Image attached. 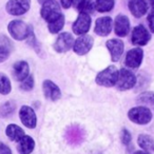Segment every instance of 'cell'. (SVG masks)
I'll list each match as a JSON object with an SVG mask.
<instances>
[{
    "label": "cell",
    "instance_id": "6da1fadb",
    "mask_svg": "<svg viewBox=\"0 0 154 154\" xmlns=\"http://www.w3.org/2000/svg\"><path fill=\"white\" fill-rule=\"evenodd\" d=\"M118 72L119 70L115 66H109L97 74L95 82L98 86L105 87V88L115 87L118 78Z\"/></svg>",
    "mask_w": 154,
    "mask_h": 154
},
{
    "label": "cell",
    "instance_id": "7a4b0ae2",
    "mask_svg": "<svg viewBox=\"0 0 154 154\" xmlns=\"http://www.w3.org/2000/svg\"><path fill=\"white\" fill-rule=\"evenodd\" d=\"M8 31L10 33V36L14 38L15 40H26L33 31L29 24H26L22 20H12L9 24H8Z\"/></svg>",
    "mask_w": 154,
    "mask_h": 154
},
{
    "label": "cell",
    "instance_id": "3957f363",
    "mask_svg": "<svg viewBox=\"0 0 154 154\" xmlns=\"http://www.w3.org/2000/svg\"><path fill=\"white\" fill-rule=\"evenodd\" d=\"M129 10L134 17L140 18L154 12V0H130Z\"/></svg>",
    "mask_w": 154,
    "mask_h": 154
},
{
    "label": "cell",
    "instance_id": "277c9868",
    "mask_svg": "<svg viewBox=\"0 0 154 154\" xmlns=\"http://www.w3.org/2000/svg\"><path fill=\"white\" fill-rule=\"evenodd\" d=\"M128 118L132 122L137 125H147L152 120L151 109L145 106H137L129 110Z\"/></svg>",
    "mask_w": 154,
    "mask_h": 154
},
{
    "label": "cell",
    "instance_id": "5b68a950",
    "mask_svg": "<svg viewBox=\"0 0 154 154\" xmlns=\"http://www.w3.org/2000/svg\"><path fill=\"white\" fill-rule=\"evenodd\" d=\"M137 82V78L134 73L128 69H120L118 72V78L115 87L119 91H128L134 88Z\"/></svg>",
    "mask_w": 154,
    "mask_h": 154
},
{
    "label": "cell",
    "instance_id": "8992f818",
    "mask_svg": "<svg viewBox=\"0 0 154 154\" xmlns=\"http://www.w3.org/2000/svg\"><path fill=\"white\" fill-rule=\"evenodd\" d=\"M61 8L56 0H48L41 5L40 16L47 22H50L61 15Z\"/></svg>",
    "mask_w": 154,
    "mask_h": 154
},
{
    "label": "cell",
    "instance_id": "52a82bcc",
    "mask_svg": "<svg viewBox=\"0 0 154 154\" xmlns=\"http://www.w3.org/2000/svg\"><path fill=\"white\" fill-rule=\"evenodd\" d=\"M94 45V39L88 34L80 35L77 39H75L73 45V51L79 56H84L91 51Z\"/></svg>",
    "mask_w": 154,
    "mask_h": 154
},
{
    "label": "cell",
    "instance_id": "ba28073f",
    "mask_svg": "<svg viewBox=\"0 0 154 154\" xmlns=\"http://www.w3.org/2000/svg\"><path fill=\"white\" fill-rule=\"evenodd\" d=\"M91 24H92V20H91L90 14L80 12L77 19L75 20L72 26L73 33L75 35H77V36L87 34L89 32V30H90Z\"/></svg>",
    "mask_w": 154,
    "mask_h": 154
},
{
    "label": "cell",
    "instance_id": "9c48e42d",
    "mask_svg": "<svg viewBox=\"0 0 154 154\" xmlns=\"http://www.w3.org/2000/svg\"><path fill=\"white\" fill-rule=\"evenodd\" d=\"M31 8V0H9L5 10L10 15L21 16L26 14Z\"/></svg>",
    "mask_w": 154,
    "mask_h": 154
},
{
    "label": "cell",
    "instance_id": "30bf717a",
    "mask_svg": "<svg viewBox=\"0 0 154 154\" xmlns=\"http://www.w3.org/2000/svg\"><path fill=\"white\" fill-rule=\"evenodd\" d=\"M74 41L75 39L71 33H60L54 42V50L57 53H66V52L70 51L71 49H73Z\"/></svg>",
    "mask_w": 154,
    "mask_h": 154
},
{
    "label": "cell",
    "instance_id": "8fae6325",
    "mask_svg": "<svg viewBox=\"0 0 154 154\" xmlns=\"http://www.w3.org/2000/svg\"><path fill=\"white\" fill-rule=\"evenodd\" d=\"M150 39H151V34L143 26L139 24L133 29L132 35H131V42L134 45L143 47L149 42Z\"/></svg>",
    "mask_w": 154,
    "mask_h": 154
},
{
    "label": "cell",
    "instance_id": "7c38bea8",
    "mask_svg": "<svg viewBox=\"0 0 154 154\" xmlns=\"http://www.w3.org/2000/svg\"><path fill=\"white\" fill-rule=\"evenodd\" d=\"M19 118L22 125L28 129H35L37 126V116L35 110L30 106H22L19 110Z\"/></svg>",
    "mask_w": 154,
    "mask_h": 154
},
{
    "label": "cell",
    "instance_id": "4fadbf2b",
    "mask_svg": "<svg viewBox=\"0 0 154 154\" xmlns=\"http://www.w3.org/2000/svg\"><path fill=\"white\" fill-rule=\"evenodd\" d=\"M143 58V51L141 48L136 47L134 49H131L126 54L125 58V64L129 69H137L140 66Z\"/></svg>",
    "mask_w": 154,
    "mask_h": 154
},
{
    "label": "cell",
    "instance_id": "5bb4252c",
    "mask_svg": "<svg viewBox=\"0 0 154 154\" xmlns=\"http://www.w3.org/2000/svg\"><path fill=\"white\" fill-rule=\"evenodd\" d=\"M106 45H107V49L110 53V56H111L112 61H118L120 59V57L122 56V53H124V42L119 38H112L107 41Z\"/></svg>",
    "mask_w": 154,
    "mask_h": 154
},
{
    "label": "cell",
    "instance_id": "9a60e30c",
    "mask_svg": "<svg viewBox=\"0 0 154 154\" xmlns=\"http://www.w3.org/2000/svg\"><path fill=\"white\" fill-rule=\"evenodd\" d=\"M112 28H113V21L111 17L105 16V17L97 18L94 26V33L98 36L106 37L111 33Z\"/></svg>",
    "mask_w": 154,
    "mask_h": 154
},
{
    "label": "cell",
    "instance_id": "2e32d148",
    "mask_svg": "<svg viewBox=\"0 0 154 154\" xmlns=\"http://www.w3.org/2000/svg\"><path fill=\"white\" fill-rule=\"evenodd\" d=\"M114 32L116 36L126 37L130 32V20L124 14H119L116 16L114 20Z\"/></svg>",
    "mask_w": 154,
    "mask_h": 154
},
{
    "label": "cell",
    "instance_id": "e0dca14e",
    "mask_svg": "<svg viewBox=\"0 0 154 154\" xmlns=\"http://www.w3.org/2000/svg\"><path fill=\"white\" fill-rule=\"evenodd\" d=\"M42 91L45 97L51 101H57L61 97V91L59 87L52 80H45L42 84Z\"/></svg>",
    "mask_w": 154,
    "mask_h": 154
},
{
    "label": "cell",
    "instance_id": "ac0fdd59",
    "mask_svg": "<svg viewBox=\"0 0 154 154\" xmlns=\"http://www.w3.org/2000/svg\"><path fill=\"white\" fill-rule=\"evenodd\" d=\"M30 75V66L24 60H19L13 66V76L16 82H21Z\"/></svg>",
    "mask_w": 154,
    "mask_h": 154
},
{
    "label": "cell",
    "instance_id": "d6986e66",
    "mask_svg": "<svg viewBox=\"0 0 154 154\" xmlns=\"http://www.w3.org/2000/svg\"><path fill=\"white\" fill-rule=\"evenodd\" d=\"M35 148V140L29 135H24L17 145V151L19 154H31Z\"/></svg>",
    "mask_w": 154,
    "mask_h": 154
},
{
    "label": "cell",
    "instance_id": "ffe728a7",
    "mask_svg": "<svg viewBox=\"0 0 154 154\" xmlns=\"http://www.w3.org/2000/svg\"><path fill=\"white\" fill-rule=\"evenodd\" d=\"M5 134L9 137L10 140L18 143L26 135V133H24L23 129H21L19 126L15 124H10L5 129Z\"/></svg>",
    "mask_w": 154,
    "mask_h": 154
},
{
    "label": "cell",
    "instance_id": "44dd1931",
    "mask_svg": "<svg viewBox=\"0 0 154 154\" xmlns=\"http://www.w3.org/2000/svg\"><path fill=\"white\" fill-rule=\"evenodd\" d=\"M95 2L96 0H75L74 5L77 11L91 14L95 11Z\"/></svg>",
    "mask_w": 154,
    "mask_h": 154
},
{
    "label": "cell",
    "instance_id": "7402d4cb",
    "mask_svg": "<svg viewBox=\"0 0 154 154\" xmlns=\"http://www.w3.org/2000/svg\"><path fill=\"white\" fill-rule=\"evenodd\" d=\"M137 143L143 151L154 152V138L150 135L140 134L137 138Z\"/></svg>",
    "mask_w": 154,
    "mask_h": 154
},
{
    "label": "cell",
    "instance_id": "603a6c76",
    "mask_svg": "<svg viewBox=\"0 0 154 154\" xmlns=\"http://www.w3.org/2000/svg\"><path fill=\"white\" fill-rule=\"evenodd\" d=\"M136 101L140 103L141 106L149 108V109L154 110V92L151 91H147V92H143L137 96Z\"/></svg>",
    "mask_w": 154,
    "mask_h": 154
},
{
    "label": "cell",
    "instance_id": "cb8c5ba5",
    "mask_svg": "<svg viewBox=\"0 0 154 154\" xmlns=\"http://www.w3.org/2000/svg\"><path fill=\"white\" fill-rule=\"evenodd\" d=\"M64 26V16L63 14H61L60 16H58L57 18H55L52 21L48 22V29H49V32L51 34H57L60 31L62 30Z\"/></svg>",
    "mask_w": 154,
    "mask_h": 154
},
{
    "label": "cell",
    "instance_id": "d4e9b609",
    "mask_svg": "<svg viewBox=\"0 0 154 154\" xmlns=\"http://www.w3.org/2000/svg\"><path fill=\"white\" fill-rule=\"evenodd\" d=\"M115 5V0H96L95 2V11L99 13L111 12Z\"/></svg>",
    "mask_w": 154,
    "mask_h": 154
},
{
    "label": "cell",
    "instance_id": "484cf974",
    "mask_svg": "<svg viewBox=\"0 0 154 154\" xmlns=\"http://www.w3.org/2000/svg\"><path fill=\"white\" fill-rule=\"evenodd\" d=\"M15 110H16V105L14 101L12 100L5 101V103H2V105L0 106V117L8 118L15 112Z\"/></svg>",
    "mask_w": 154,
    "mask_h": 154
},
{
    "label": "cell",
    "instance_id": "4316f807",
    "mask_svg": "<svg viewBox=\"0 0 154 154\" xmlns=\"http://www.w3.org/2000/svg\"><path fill=\"white\" fill-rule=\"evenodd\" d=\"M12 91V84L10 78L5 74L0 73V94L8 95Z\"/></svg>",
    "mask_w": 154,
    "mask_h": 154
},
{
    "label": "cell",
    "instance_id": "83f0119b",
    "mask_svg": "<svg viewBox=\"0 0 154 154\" xmlns=\"http://www.w3.org/2000/svg\"><path fill=\"white\" fill-rule=\"evenodd\" d=\"M35 86V80L33 75H29L26 79H23L20 84V89L22 91H26V92H29V91H32L33 88Z\"/></svg>",
    "mask_w": 154,
    "mask_h": 154
},
{
    "label": "cell",
    "instance_id": "f1b7e54d",
    "mask_svg": "<svg viewBox=\"0 0 154 154\" xmlns=\"http://www.w3.org/2000/svg\"><path fill=\"white\" fill-rule=\"evenodd\" d=\"M26 41H28V43L31 45V47L33 48V49L35 50V51L37 52V53H40V45H39V42L37 41V39H36V37H35V35H34V32H31V34L29 35V37L26 38Z\"/></svg>",
    "mask_w": 154,
    "mask_h": 154
},
{
    "label": "cell",
    "instance_id": "f546056e",
    "mask_svg": "<svg viewBox=\"0 0 154 154\" xmlns=\"http://www.w3.org/2000/svg\"><path fill=\"white\" fill-rule=\"evenodd\" d=\"M120 140H122V145L129 146L132 141V135H131L130 131L128 129H122V132H120Z\"/></svg>",
    "mask_w": 154,
    "mask_h": 154
},
{
    "label": "cell",
    "instance_id": "4dcf8cb0",
    "mask_svg": "<svg viewBox=\"0 0 154 154\" xmlns=\"http://www.w3.org/2000/svg\"><path fill=\"white\" fill-rule=\"evenodd\" d=\"M11 55V50L9 47L3 45H0V63L5 62Z\"/></svg>",
    "mask_w": 154,
    "mask_h": 154
},
{
    "label": "cell",
    "instance_id": "1f68e13d",
    "mask_svg": "<svg viewBox=\"0 0 154 154\" xmlns=\"http://www.w3.org/2000/svg\"><path fill=\"white\" fill-rule=\"evenodd\" d=\"M148 26L152 33H154V12L148 14Z\"/></svg>",
    "mask_w": 154,
    "mask_h": 154
},
{
    "label": "cell",
    "instance_id": "d6a6232c",
    "mask_svg": "<svg viewBox=\"0 0 154 154\" xmlns=\"http://www.w3.org/2000/svg\"><path fill=\"white\" fill-rule=\"evenodd\" d=\"M0 154H13V153H12V150L10 149L9 146H7L3 143H0Z\"/></svg>",
    "mask_w": 154,
    "mask_h": 154
},
{
    "label": "cell",
    "instance_id": "836d02e7",
    "mask_svg": "<svg viewBox=\"0 0 154 154\" xmlns=\"http://www.w3.org/2000/svg\"><path fill=\"white\" fill-rule=\"evenodd\" d=\"M60 5H61L63 9H69V8L72 7V5H74L75 0H59Z\"/></svg>",
    "mask_w": 154,
    "mask_h": 154
},
{
    "label": "cell",
    "instance_id": "e575fe53",
    "mask_svg": "<svg viewBox=\"0 0 154 154\" xmlns=\"http://www.w3.org/2000/svg\"><path fill=\"white\" fill-rule=\"evenodd\" d=\"M133 154H151L148 151H143V150H138V151H135Z\"/></svg>",
    "mask_w": 154,
    "mask_h": 154
},
{
    "label": "cell",
    "instance_id": "d590c367",
    "mask_svg": "<svg viewBox=\"0 0 154 154\" xmlns=\"http://www.w3.org/2000/svg\"><path fill=\"white\" fill-rule=\"evenodd\" d=\"M45 1H48V0H38V2L40 3V5H42V3H45Z\"/></svg>",
    "mask_w": 154,
    "mask_h": 154
}]
</instances>
